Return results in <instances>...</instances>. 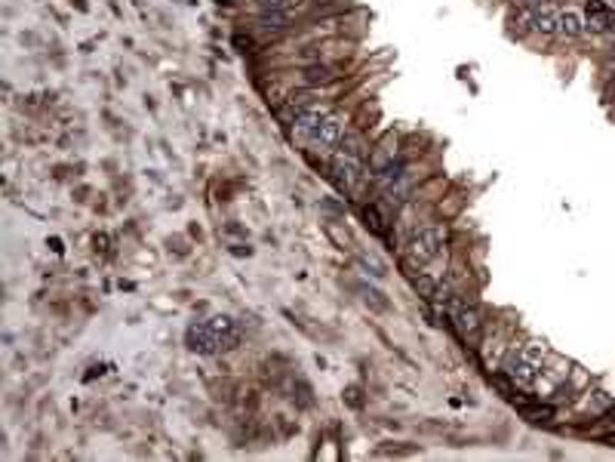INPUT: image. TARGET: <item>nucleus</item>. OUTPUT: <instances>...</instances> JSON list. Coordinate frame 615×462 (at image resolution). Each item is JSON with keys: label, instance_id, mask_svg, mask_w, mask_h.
Masks as SVG:
<instances>
[{"label": "nucleus", "instance_id": "obj_4", "mask_svg": "<svg viewBox=\"0 0 615 462\" xmlns=\"http://www.w3.org/2000/svg\"><path fill=\"white\" fill-rule=\"evenodd\" d=\"M332 182L339 185L342 191H357V185L363 182V161H357V157H348V154H335L332 163Z\"/></svg>", "mask_w": 615, "mask_h": 462}, {"label": "nucleus", "instance_id": "obj_16", "mask_svg": "<svg viewBox=\"0 0 615 462\" xmlns=\"http://www.w3.org/2000/svg\"><path fill=\"white\" fill-rule=\"evenodd\" d=\"M326 231H330V237L339 240V247H342V249H344V244L351 247V235H348V231H342L339 225H335V222H326Z\"/></svg>", "mask_w": 615, "mask_h": 462}, {"label": "nucleus", "instance_id": "obj_22", "mask_svg": "<svg viewBox=\"0 0 615 462\" xmlns=\"http://www.w3.org/2000/svg\"><path fill=\"white\" fill-rule=\"evenodd\" d=\"M612 444H615V438H612Z\"/></svg>", "mask_w": 615, "mask_h": 462}, {"label": "nucleus", "instance_id": "obj_18", "mask_svg": "<svg viewBox=\"0 0 615 462\" xmlns=\"http://www.w3.org/2000/svg\"><path fill=\"white\" fill-rule=\"evenodd\" d=\"M360 262L366 265V268L372 265V274H376V277H381V274H385V265H381V262H379V259L372 256V253H360Z\"/></svg>", "mask_w": 615, "mask_h": 462}, {"label": "nucleus", "instance_id": "obj_8", "mask_svg": "<svg viewBox=\"0 0 615 462\" xmlns=\"http://www.w3.org/2000/svg\"><path fill=\"white\" fill-rule=\"evenodd\" d=\"M584 31H588V25H584V18L575 13V9H557V34L582 37Z\"/></svg>", "mask_w": 615, "mask_h": 462}, {"label": "nucleus", "instance_id": "obj_5", "mask_svg": "<svg viewBox=\"0 0 615 462\" xmlns=\"http://www.w3.org/2000/svg\"><path fill=\"white\" fill-rule=\"evenodd\" d=\"M342 136H344V124H342V117H335V114H326L320 124H317L311 133H308V139H311V142L323 145V148H339Z\"/></svg>", "mask_w": 615, "mask_h": 462}, {"label": "nucleus", "instance_id": "obj_20", "mask_svg": "<svg viewBox=\"0 0 615 462\" xmlns=\"http://www.w3.org/2000/svg\"><path fill=\"white\" fill-rule=\"evenodd\" d=\"M609 404H612V401L606 397V392H597V410H606Z\"/></svg>", "mask_w": 615, "mask_h": 462}, {"label": "nucleus", "instance_id": "obj_14", "mask_svg": "<svg viewBox=\"0 0 615 462\" xmlns=\"http://www.w3.org/2000/svg\"><path fill=\"white\" fill-rule=\"evenodd\" d=\"M413 286H415V293H418V296H425V299H434V293H437V286H440V284H437L434 277H428V274L422 272V274H415V277H413Z\"/></svg>", "mask_w": 615, "mask_h": 462}, {"label": "nucleus", "instance_id": "obj_6", "mask_svg": "<svg viewBox=\"0 0 615 462\" xmlns=\"http://www.w3.org/2000/svg\"><path fill=\"white\" fill-rule=\"evenodd\" d=\"M450 318H452V323L459 327V333L464 339H474L480 333V314L471 308V305H464V302H455L452 308H450Z\"/></svg>", "mask_w": 615, "mask_h": 462}, {"label": "nucleus", "instance_id": "obj_2", "mask_svg": "<svg viewBox=\"0 0 615 462\" xmlns=\"http://www.w3.org/2000/svg\"><path fill=\"white\" fill-rule=\"evenodd\" d=\"M548 355V348L542 342H526V345H514L501 360V370L511 382L517 385H533L538 370H542V360Z\"/></svg>", "mask_w": 615, "mask_h": 462}, {"label": "nucleus", "instance_id": "obj_7", "mask_svg": "<svg viewBox=\"0 0 615 462\" xmlns=\"http://www.w3.org/2000/svg\"><path fill=\"white\" fill-rule=\"evenodd\" d=\"M326 114H330V111H326L323 105H314V102H311V105H305V108H295V111H293V124H295V129H299V133L308 136V133H311V129H314L317 124H320V120H323Z\"/></svg>", "mask_w": 615, "mask_h": 462}, {"label": "nucleus", "instance_id": "obj_1", "mask_svg": "<svg viewBox=\"0 0 615 462\" xmlns=\"http://www.w3.org/2000/svg\"><path fill=\"white\" fill-rule=\"evenodd\" d=\"M185 342H188V348L197 351V355H219V351L237 348L240 333H237L231 318L216 314V318H209V321H194L191 327L185 330Z\"/></svg>", "mask_w": 615, "mask_h": 462}, {"label": "nucleus", "instance_id": "obj_9", "mask_svg": "<svg viewBox=\"0 0 615 462\" xmlns=\"http://www.w3.org/2000/svg\"><path fill=\"white\" fill-rule=\"evenodd\" d=\"M591 28V31H609V25H612V16H609V9L600 4V0H588V22H584Z\"/></svg>", "mask_w": 615, "mask_h": 462}, {"label": "nucleus", "instance_id": "obj_13", "mask_svg": "<svg viewBox=\"0 0 615 462\" xmlns=\"http://www.w3.org/2000/svg\"><path fill=\"white\" fill-rule=\"evenodd\" d=\"M339 151L348 154V157H357V161H363L366 157V145H363V139L357 133H344L342 142H339Z\"/></svg>", "mask_w": 615, "mask_h": 462}, {"label": "nucleus", "instance_id": "obj_12", "mask_svg": "<svg viewBox=\"0 0 615 462\" xmlns=\"http://www.w3.org/2000/svg\"><path fill=\"white\" fill-rule=\"evenodd\" d=\"M290 18H293V13L290 9H271V13H262V28L265 31H283L286 25H290Z\"/></svg>", "mask_w": 615, "mask_h": 462}, {"label": "nucleus", "instance_id": "obj_10", "mask_svg": "<svg viewBox=\"0 0 615 462\" xmlns=\"http://www.w3.org/2000/svg\"><path fill=\"white\" fill-rule=\"evenodd\" d=\"M511 28H514L517 34L535 31V6H517L514 13H511Z\"/></svg>", "mask_w": 615, "mask_h": 462}, {"label": "nucleus", "instance_id": "obj_19", "mask_svg": "<svg viewBox=\"0 0 615 462\" xmlns=\"http://www.w3.org/2000/svg\"><path fill=\"white\" fill-rule=\"evenodd\" d=\"M305 77H308V80H330L332 74H330V68H308Z\"/></svg>", "mask_w": 615, "mask_h": 462}, {"label": "nucleus", "instance_id": "obj_17", "mask_svg": "<svg viewBox=\"0 0 615 462\" xmlns=\"http://www.w3.org/2000/svg\"><path fill=\"white\" fill-rule=\"evenodd\" d=\"M295 0H258V9L262 13H271V9H290Z\"/></svg>", "mask_w": 615, "mask_h": 462}, {"label": "nucleus", "instance_id": "obj_3", "mask_svg": "<svg viewBox=\"0 0 615 462\" xmlns=\"http://www.w3.org/2000/svg\"><path fill=\"white\" fill-rule=\"evenodd\" d=\"M443 244H446V228L443 225L418 228L415 235L406 240V262L413 268H425L428 262H434V259L440 256Z\"/></svg>", "mask_w": 615, "mask_h": 462}, {"label": "nucleus", "instance_id": "obj_15", "mask_svg": "<svg viewBox=\"0 0 615 462\" xmlns=\"http://www.w3.org/2000/svg\"><path fill=\"white\" fill-rule=\"evenodd\" d=\"M363 216H366V225L376 231V235H385V219L379 216L376 207H366V210H363Z\"/></svg>", "mask_w": 615, "mask_h": 462}, {"label": "nucleus", "instance_id": "obj_21", "mask_svg": "<svg viewBox=\"0 0 615 462\" xmlns=\"http://www.w3.org/2000/svg\"><path fill=\"white\" fill-rule=\"evenodd\" d=\"M612 80H615V71H612Z\"/></svg>", "mask_w": 615, "mask_h": 462}, {"label": "nucleus", "instance_id": "obj_11", "mask_svg": "<svg viewBox=\"0 0 615 462\" xmlns=\"http://www.w3.org/2000/svg\"><path fill=\"white\" fill-rule=\"evenodd\" d=\"M535 31L538 34H557V9L535 6Z\"/></svg>", "mask_w": 615, "mask_h": 462}]
</instances>
